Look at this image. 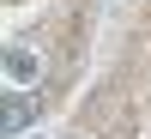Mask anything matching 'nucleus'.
<instances>
[{
    "label": "nucleus",
    "mask_w": 151,
    "mask_h": 139,
    "mask_svg": "<svg viewBox=\"0 0 151 139\" xmlns=\"http://www.w3.org/2000/svg\"><path fill=\"white\" fill-rule=\"evenodd\" d=\"M30 121H36V97H18V91H12V97H6V133L18 139Z\"/></svg>",
    "instance_id": "2"
},
{
    "label": "nucleus",
    "mask_w": 151,
    "mask_h": 139,
    "mask_svg": "<svg viewBox=\"0 0 151 139\" xmlns=\"http://www.w3.org/2000/svg\"><path fill=\"white\" fill-rule=\"evenodd\" d=\"M6 79H12V85H36V79H42V60H36V48H18V42L6 48Z\"/></svg>",
    "instance_id": "1"
}]
</instances>
